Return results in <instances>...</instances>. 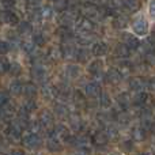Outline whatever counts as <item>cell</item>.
Here are the masks:
<instances>
[{
    "label": "cell",
    "mask_w": 155,
    "mask_h": 155,
    "mask_svg": "<svg viewBox=\"0 0 155 155\" xmlns=\"http://www.w3.org/2000/svg\"><path fill=\"white\" fill-rule=\"evenodd\" d=\"M82 14L84 16H87V18H90L91 21H93V19H102L104 18L101 7L95 5L94 3H84L82 7Z\"/></svg>",
    "instance_id": "6da1fadb"
},
{
    "label": "cell",
    "mask_w": 155,
    "mask_h": 155,
    "mask_svg": "<svg viewBox=\"0 0 155 155\" xmlns=\"http://www.w3.org/2000/svg\"><path fill=\"white\" fill-rule=\"evenodd\" d=\"M38 120H40L44 131L48 132V134H52V132H53V129L56 125H54V121H53V116H52V113L49 112V110H42V112L40 113Z\"/></svg>",
    "instance_id": "7a4b0ae2"
},
{
    "label": "cell",
    "mask_w": 155,
    "mask_h": 155,
    "mask_svg": "<svg viewBox=\"0 0 155 155\" xmlns=\"http://www.w3.org/2000/svg\"><path fill=\"white\" fill-rule=\"evenodd\" d=\"M75 25H76V29L79 30V31L91 33L94 30V22L91 21L90 18L84 16V15L78 16L76 21H75Z\"/></svg>",
    "instance_id": "3957f363"
},
{
    "label": "cell",
    "mask_w": 155,
    "mask_h": 155,
    "mask_svg": "<svg viewBox=\"0 0 155 155\" xmlns=\"http://www.w3.org/2000/svg\"><path fill=\"white\" fill-rule=\"evenodd\" d=\"M132 29H134V33L137 35H146L148 31V23L144 18L139 16V18L134 19L132 22Z\"/></svg>",
    "instance_id": "277c9868"
},
{
    "label": "cell",
    "mask_w": 155,
    "mask_h": 155,
    "mask_svg": "<svg viewBox=\"0 0 155 155\" xmlns=\"http://www.w3.org/2000/svg\"><path fill=\"white\" fill-rule=\"evenodd\" d=\"M41 90H42L44 97H45V98H48V99H54V98H57V97L60 95L59 88H57L54 84H52V83H48V82H44L42 83V87H41Z\"/></svg>",
    "instance_id": "5b68a950"
},
{
    "label": "cell",
    "mask_w": 155,
    "mask_h": 155,
    "mask_svg": "<svg viewBox=\"0 0 155 155\" xmlns=\"http://www.w3.org/2000/svg\"><path fill=\"white\" fill-rule=\"evenodd\" d=\"M22 143H23L26 147L29 148H34L40 144V135L34 134V132H26V134L22 136Z\"/></svg>",
    "instance_id": "8992f818"
},
{
    "label": "cell",
    "mask_w": 155,
    "mask_h": 155,
    "mask_svg": "<svg viewBox=\"0 0 155 155\" xmlns=\"http://www.w3.org/2000/svg\"><path fill=\"white\" fill-rule=\"evenodd\" d=\"M52 136H54L59 142L61 143H65V142H70V131L65 128L64 125H56L52 132Z\"/></svg>",
    "instance_id": "52a82bcc"
},
{
    "label": "cell",
    "mask_w": 155,
    "mask_h": 155,
    "mask_svg": "<svg viewBox=\"0 0 155 155\" xmlns=\"http://www.w3.org/2000/svg\"><path fill=\"white\" fill-rule=\"evenodd\" d=\"M121 79H123V74H121V71L118 70V68H109L106 72V80L109 83H112V84H117V83L121 82Z\"/></svg>",
    "instance_id": "ba28073f"
},
{
    "label": "cell",
    "mask_w": 155,
    "mask_h": 155,
    "mask_svg": "<svg viewBox=\"0 0 155 155\" xmlns=\"http://www.w3.org/2000/svg\"><path fill=\"white\" fill-rule=\"evenodd\" d=\"M84 93H86V95L90 97V98L99 97V94L102 93V91H101V86H99L97 82H90V83H87V84H86Z\"/></svg>",
    "instance_id": "9c48e42d"
},
{
    "label": "cell",
    "mask_w": 155,
    "mask_h": 155,
    "mask_svg": "<svg viewBox=\"0 0 155 155\" xmlns=\"http://www.w3.org/2000/svg\"><path fill=\"white\" fill-rule=\"evenodd\" d=\"M123 41H124V44H125V45L131 49V51L137 49V48H139V45H140L139 40H137L134 34H129V33H124V34H123Z\"/></svg>",
    "instance_id": "30bf717a"
},
{
    "label": "cell",
    "mask_w": 155,
    "mask_h": 155,
    "mask_svg": "<svg viewBox=\"0 0 155 155\" xmlns=\"http://www.w3.org/2000/svg\"><path fill=\"white\" fill-rule=\"evenodd\" d=\"M146 86H147V82H146L144 78H142V76H135V78L129 79V87L134 91H142Z\"/></svg>",
    "instance_id": "8fae6325"
},
{
    "label": "cell",
    "mask_w": 155,
    "mask_h": 155,
    "mask_svg": "<svg viewBox=\"0 0 155 155\" xmlns=\"http://www.w3.org/2000/svg\"><path fill=\"white\" fill-rule=\"evenodd\" d=\"M93 142L95 146H105L107 142H109V137H107L106 131H104V129L97 131L95 134L93 135Z\"/></svg>",
    "instance_id": "7c38bea8"
},
{
    "label": "cell",
    "mask_w": 155,
    "mask_h": 155,
    "mask_svg": "<svg viewBox=\"0 0 155 155\" xmlns=\"http://www.w3.org/2000/svg\"><path fill=\"white\" fill-rule=\"evenodd\" d=\"M2 18H3V21H4L5 23L11 25V26H15V25L19 23L18 15H16L15 12H12V11H10V10L3 11V12H2Z\"/></svg>",
    "instance_id": "4fadbf2b"
},
{
    "label": "cell",
    "mask_w": 155,
    "mask_h": 155,
    "mask_svg": "<svg viewBox=\"0 0 155 155\" xmlns=\"http://www.w3.org/2000/svg\"><path fill=\"white\" fill-rule=\"evenodd\" d=\"M61 51H63V57H65V59H74V57L76 59L78 49L74 46V44H70L65 41V44L63 45Z\"/></svg>",
    "instance_id": "5bb4252c"
},
{
    "label": "cell",
    "mask_w": 155,
    "mask_h": 155,
    "mask_svg": "<svg viewBox=\"0 0 155 155\" xmlns=\"http://www.w3.org/2000/svg\"><path fill=\"white\" fill-rule=\"evenodd\" d=\"M70 125L75 132H80L83 129V120L76 113H70Z\"/></svg>",
    "instance_id": "9a60e30c"
},
{
    "label": "cell",
    "mask_w": 155,
    "mask_h": 155,
    "mask_svg": "<svg viewBox=\"0 0 155 155\" xmlns=\"http://www.w3.org/2000/svg\"><path fill=\"white\" fill-rule=\"evenodd\" d=\"M91 53L94 56H104V54L107 53V45L102 41H97L91 46Z\"/></svg>",
    "instance_id": "2e32d148"
},
{
    "label": "cell",
    "mask_w": 155,
    "mask_h": 155,
    "mask_svg": "<svg viewBox=\"0 0 155 155\" xmlns=\"http://www.w3.org/2000/svg\"><path fill=\"white\" fill-rule=\"evenodd\" d=\"M132 137H134L135 142H143L147 137V129L144 127H139V125L135 127L132 129Z\"/></svg>",
    "instance_id": "e0dca14e"
},
{
    "label": "cell",
    "mask_w": 155,
    "mask_h": 155,
    "mask_svg": "<svg viewBox=\"0 0 155 155\" xmlns=\"http://www.w3.org/2000/svg\"><path fill=\"white\" fill-rule=\"evenodd\" d=\"M33 76H34L37 80H40V82L44 83L46 80V70H45V67H44L42 64H35L34 67H33Z\"/></svg>",
    "instance_id": "ac0fdd59"
},
{
    "label": "cell",
    "mask_w": 155,
    "mask_h": 155,
    "mask_svg": "<svg viewBox=\"0 0 155 155\" xmlns=\"http://www.w3.org/2000/svg\"><path fill=\"white\" fill-rule=\"evenodd\" d=\"M114 53L117 57H121V59H127V57L131 56V49L125 45V44H118L114 49Z\"/></svg>",
    "instance_id": "d6986e66"
},
{
    "label": "cell",
    "mask_w": 155,
    "mask_h": 155,
    "mask_svg": "<svg viewBox=\"0 0 155 155\" xmlns=\"http://www.w3.org/2000/svg\"><path fill=\"white\" fill-rule=\"evenodd\" d=\"M61 144L63 143L59 142V140H57L54 136H52V135L48 137V140H46V147H48V150H51V151H60L61 150Z\"/></svg>",
    "instance_id": "ffe728a7"
},
{
    "label": "cell",
    "mask_w": 155,
    "mask_h": 155,
    "mask_svg": "<svg viewBox=\"0 0 155 155\" xmlns=\"http://www.w3.org/2000/svg\"><path fill=\"white\" fill-rule=\"evenodd\" d=\"M123 8H125L128 12H136L140 10V2L139 0H125Z\"/></svg>",
    "instance_id": "44dd1931"
},
{
    "label": "cell",
    "mask_w": 155,
    "mask_h": 155,
    "mask_svg": "<svg viewBox=\"0 0 155 155\" xmlns=\"http://www.w3.org/2000/svg\"><path fill=\"white\" fill-rule=\"evenodd\" d=\"M113 26L116 29H125L128 26V18L125 15H117L113 19Z\"/></svg>",
    "instance_id": "7402d4cb"
},
{
    "label": "cell",
    "mask_w": 155,
    "mask_h": 155,
    "mask_svg": "<svg viewBox=\"0 0 155 155\" xmlns=\"http://www.w3.org/2000/svg\"><path fill=\"white\" fill-rule=\"evenodd\" d=\"M148 101V94L144 93V91H140L139 94H136V97L134 98V105L135 106H144Z\"/></svg>",
    "instance_id": "603a6c76"
},
{
    "label": "cell",
    "mask_w": 155,
    "mask_h": 155,
    "mask_svg": "<svg viewBox=\"0 0 155 155\" xmlns=\"http://www.w3.org/2000/svg\"><path fill=\"white\" fill-rule=\"evenodd\" d=\"M76 40H78V42L82 44V45H87V44H91V42H93L94 37H93V34H91V33L80 31L79 34H78Z\"/></svg>",
    "instance_id": "cb8c5ba5"
},
{
    "label": "cell",
    "mask_w": 155,
    "mask_h": 155,
    "mask_svg": "<svg viewBox=\"0 0 155 155\" xmlns=\"http://www.w3.org/2000/svg\"><path fill=\"white\" fill-rule=\"evenodd\" d=\"M102 68H104V63L101 60H95V61H93L90 64L88 71H90L91 75H99L102 72Z\"/></svg>",
    "instance_id": "d4e9b609"
},
{
    "label": "cell",
    "mask_w": 155,
    "mask_h": 155,
    "mask_svg": "<svg viewBox=\"0 0 155 155\" xmlns=\"http://www.w3.org/2000/svg\"><path fill=\"white\" fill-rule=\"evenodd\" d=\"M72 101H74V104H75L78 107H84V105H86L84 95H83V94L80 93L79 90H75V91H74Z\"/></svg>",
    "instance_id": "484cf974"
},
{
    "label": "cell",
    "mask_w": 155,
    "mask_h": 155,
    "mask_svg": "<svg viewBox=\"0 0 155 155\" xmlns=\"http://www.w3.org/2000/svg\"><path fill=\"white\" fill-rule=\"evenodd\" d=\"M21 46L25 52H27V53H33V52H34L35 42L33 40H30V38H23V40L21 41Z\"/></svg>",
    "instance_id": "4316f807"
},
{
    "label": "cell",
    "mask_w": 155,
    "mask_h": 155,
    "mask_svg": "<svg viewBox=\"0 0 155 155\" xmlns=\"http://www.w3.org/2000/svg\"><path fill=\"white\" fill-rule=\"evenodd\" d=\"M23 86L21 82H18V80H15V82H12L10 84V93L12 94V95H21L22 93H23Z\"/></svg>",
    "instance_id": "83f0119b"
},
{
    "label": "cell",
    "mask_w": 155,
    "mask_h": 155,
    "mask_svg": "<svg viewBox=\"0 0 155 155\" xmlns=\"http://www.w3.org/2000/svg\"><path fill=\"white\" fill-rule=\"evenodd\" d=\"M38 11H40L41 19H51L53 16V8L51 5H42L41 8H38Z\"/></svg>",
    "instance_id": "f1b7e54d"
},
{
    "label": "cell",
    "mask_w": 155,
    "mask_h": 155,
    "mask_svg": "<svg viewBox=\"0 0 155 155\" xmlns=\"http://www.w3.org/2000/svg\"><path fill=\"white\" fill-rule=\"evenodd\" d=\"M48 57L52 60V61H56V60H59V59H61L63 57V51H61V48H51L49 49V52H48Z\"/></svg>",
    "instance_id": "f546056e"
},
{
    "label": "cell",
    "mask_w": 155,
    "mask_h": 155,
    "mask_svg": "<svg viewBox=\"0 0 155 155\" xmlns=\"http://www.w3.org/2000/svg\"><path fill=\"white\" fill-rule=\"evenodd\" d=\"M99 104L104 109H109L112 106V99H110L109 94L107 93H101L99 94Z\"/></svg>",
    "instance_id": "4dcf8cb0"
},
{
    "label": "cell",
    "mask_w": 155,
    "mask_h": 155,
    "mask_svg": "<svg viewBox=\"0 0 155 155\" xmlns=\"http://www.w3.org/2000/svg\"><path fill=\"white\" fill-rule=\"evenodd\" d=\"M117 102H118V105H120L121 110H128V106H129V97H128V94H125V93L120 94V95H118V98H117Z\"/></svg>",
    "instance_id": "1f68e13d"
},
{
    "label": "cell",
    "mask_w": 155,
    "mask_h": 155,
    "mask_svg": "<svg viewBox=\"0 0 155 155\" xmlns=\"http://www.w3.org/2000/svg\"><path fill=\"white\" fill-rule=\"evenodd\" d=\"M23 94H26L29 98H33L37 94V87L33 83H27V84L23 86Z\"/></svg>",
    "instance_id": "d6a6232c"
},
{
    "label": "cell",
    "mask_w": 155,
    "mask_h": 155,
    "mask_svg": "<svg viewBox=\"0 0 155 155\" xmlns=\"http://www.w3.org/2000/svg\"><path fill=\"white\" fill-rule=\"evenodd\" d=\"M30 33H31V25L29 22H22L19 25V34L27 37V35H30Z\"/></svg>",
    "instance_id": "836d02e7"
},
{
    "label": "cell",
    "mask_w": 155,
    "mask_h": 155,
    "mask_svg": "<svg viewBox=\"0 0 155 155\" xmlns=\"http://www.w3.org/2000/svg\"><path fill=\"white\" fill-rule=\"evenodd\" d=\"M29 129H30V132H34V134H38V135H40L41 131H44L42 125H41V123H40V120L29 121Z\"/></svg>",
    "instance_id": "e575fe53"
},
{
    "label": "cell",
    "mask_w": 155,
    "mask_h": 155,
    "mask_svg": "<svg viewBox=\"0 0 155 155\" xmlns=\"http://www.w3.org/2000/svg\"><path fill=\"white\" fill-rule=\"evenodd\" d=\"M35 109H37V105H35V102L33 101V99H27L23 104V106H22V110H25V112L29 113V114L31 112H34Z\"/></svg>",
    "instance_id": "d590c367"
},
{
    "label": "cell",
    "mask_w": 155,
    "mask_h": 155,
    "mask_svg": "<svg viewBox=\"0 0 155 155\" xmlns=\"http://www.w3.org/2000/svg\"><path fill=\"white\" fill-rule=\"evenodd\" d=\"M54 8H56L57 11H60V12L67 11V8H68L67 0H54Z\"/></svg>",
    "instance_id": "8d00e7d4"
},
{
    "label": "cell",
    "mask_w": 155,
    "mask_h": 155,
    "mask_svg": "<svg viewBox=\"0 0 155 155\" xmlns=\"http://www.w3.org/2000/svg\"><path fill=\"white\" fill-rule=\"evenodd\" d=\"M56 113L59 116H70V110H68L67 105H63V104H57L56 105Z\"/></svg>",
    "instance_id": "74e56055"
},
{
    "label": "cell",
    "mask_w": 155,
    "mask_h": 155,
    "mask_svg": "<svg viewBox=\"0 0 155 155\" xmlns=\"http://www.w3.org/2000/svg\"><path fill=\"white\" fill-rule=\"evenodd\" d=\"M67 75H68V78H71V79L76 78L78 75H79V67H78V65H68L67 67Z\"/></svg>",
    "instance_id": "f35d334b"
},
{
    "label": "cell",
    "mask_w": 155,
    "mask_h": 155,
    "mask_svg": "<svg viewBox=\"0 0 155 155\" xmlns=\"http://www.w3.org/2000/svg\"><path fill=\"white\" fill-rule=\"evenodd\" d=\"M11 63L7 59H0V75H4L5 72H8Z\"/></svg>",
    "instance_id": "ab89813d"
},
{
    "label": "cell",
    "mask_w": 155,
    "mask_h": 155,
    "mask_svg": "<svg viewBox=\"0 0 155 155\" xmlns=\"http://www.w3.org/2000/svg\"><path fill=\"white\" fill-rule=\"evenodd\" d=\"M106 134L109 140H116L118 137V131L114 128V127H107L106 128Z\"/></svg>",
    "instance_id": "60d3db41"
},
{
    "label": "cell",
    "mask_w": 155,
    "mask_h": 155,
    "mask_svg": "<svg viewBox=\"0 0 155 155\" xmlns=\"http://www.w3.org/2000/svg\"><path fill=\"white\" fill-rule=\"evenodd\" d=\"M146 56V60H147V63H150V64H155V49H147L144 53Z\"/></svg>",
    "instance_id": "b9f144b4"
},
{
    "label": "cell",
    "mask_w": 155,
    "mask_h": 155,
    "mask_svg": "<svg viewBox=\"0 0 155 155\" xmlns=\"http://www.w3.org/2000/svg\"><path fill=\"white\" fill-rule=\"evenodd\" d=\"M76 60H79V61H87L88 60V52L86 51V49H78Z\"/></svg>",
    "instance_id": "7bdbcfd3"
},
{
    "label": "cell",
    "mask_w": 155,
    "mask_h": 155,
    "mask_svg": "<svg viewBox=\"0 0 155 155\" xmlns=\"http://www.w3.org/2000/svg\"><path fill=\"white\" fill-rule=\"evenodd\" d=\"M72 155H90V148H88L87 146L76 147V150L72 153Z\"/></svg>",
    "instance_id": "ee69618b"
},
{
    "label": "cell",
    "mask_w": 155,
    "mask_h": 155,
    "mask_svg": "<svg viewBox=\"0 0 155 155\" xmlns=\"http://www.w3.org/2000/svg\"><path fill=\"white\" fill-rule=\"evenodd\" d=\"M33 41L35 42V45H40V46H42L44 44H45V38H44V35L41 34V33H35V34L33 35Z\"/></svg>",
    "instance_id": "f6af8a7d"
},
{
    "label": "cell",
    "mask_w": 155,
    "mask_h": 155,
    "mask_svg": "<svg viewBox=\"0 0 155 155\" xmlns=\"http://www.w3.org/2000/svg\"><path fill=\"white\" fill-rule=\"evenodd\" d=\"M8 72H10L11 75H18V74H21V65L16 64V63H15V64H11Z\"/></svg>",
    "instance_id": "bcb514c9"
},
{
    "label": "cell",
    "mask_w": 155,
    "mask_h": 155,
    "mask_svg": "<svg viewBox=\"0 0 155 155\" xmlns=\"http://www.w3.org/2000/svg\"><path fill=\"white\" fill-rule=\"evenodd\" d=\"M10 51V44L5 41H0V54H5Z\"/></svg>",
    "instance_id": "7dc6e473"
},
{
    "label": "cell",
    "mask_w": 155,
    "mask_h": 155,
    "mask_svg": "<svg viewBox=\"0 0 155 155\" xmlns=\"http://www.w3.org/2000/svg\"><path fill=\"white\" fill-rule=\"evenodd\" d=\"M121 148H123L125 153H131L132 151V142H124L121 144Z\"/></svg>",
    "instance_id": "c3c4849f"
},
{
    "label": "cell",
    "mask_w": 155,
    "mask_h": 155,
    "mask_svg": "<svg viewBox=\"0 0 155 155\" xmlns=\"http://www.w3.org/2000/svg\"><path fill=\"white\" fill-rule=\"evenodd\" d=\"M147 87H148V90H150L151 94H155V78H154V79L148 80V82H147Z\"/></svg>",
    "instance_id": "681fc988"
},
{
    "label": "cell",
    "mask_w": 155,
    "mask_h": 155,
    "mask_svg": "<svg viewBox=\"0 0 155 155\" xmlns=\"http://www.w3.org/2000/svg\"><path fill=\"white\" fill-rule=\"evenodd\" d=\"M26 3L30 8H38L40 5V0H26Z\"/></svg>",
    "instance_id": "f907efd6"
},
{
    "label": "cell",
    "mask_w": 155,
    "mask_h": 155,
    "mask_svg": "<svg viewBox=\"0 0 155 155\" xmlns=\"http://www.w3.org/2000/svg\"><path fill=\"white\" fill-rule=\"evenodd\" d=\"M148 11H150V15L155 18V0H151L150 2V7H148Z\"/></svg>",
    "instance_id": "816d5d0a"
},
{
    "label": "cell",
    "mask_w": 155,
    "mask_h": 155,
    "mask_svg": "<svg viewBox=\"0 0 155 155\" xmlns=\"http://www.w3.org/2000/svg\"><path fill=\"white\" fill-rule=\"evenodd\" d=\"M11 155H25V151L23 150H12V153H11Z\"/></svg>",
    "instance_id": "f5cc1de1"
},
{
    "label": "cell",
    "mask_w": 155,
    "mask_h": 155,
    "mask_svg": "<svg viewBox=\"0 0 155 155\" xmlns=\"http://www.w3.org/2000/svg\"><path fill=\"white\" fill-rule=\"evenodd\" d=\"M3 2H4V4H7V5H12L16 0H3Z\"/></svg>",
    "instance_id": "db71d44e"
},
{
    "label": "cell",
    "mask_w": 155,
    "mask_h": 155,
    "mask_svg": "<svg viewBox=\"0 0 155 155\" xmlns=\"http://www.w3.org/2000/svg\"><path fill=\"white\" fill-rule=\"evenodd\" d=\"M153 35H155V27H154V30H153Z\"/></svg>",
    "instance_id": "11a10c76"
},
{
    "label": "cell",
    "mask_w": 155,
    "mask_h": 155,
    "mask_svg": "<svg viewBox=\"0 0 155 155\" xmlns=\"http://www.w3.org/2000/svg\"><path fill=\"white\" fill-rule=\"evenodd\" d=\"M0 155H7V154H0Z\"/></svg>",
    "instance_id": "9f6ffc18"
},
{
    "label": "cell",
    "mask_w": 155,
    "mask_h": 155,
    "mask_svg": "<svg viewBox=\"0 0 155 155\" xmlns=\"http://www.w3.org/2000/svg\"><path fill=\"white\" fill-rule=\"evenodd\" d=\"M0 139H2V134H0Z\"/></svg>",
    "instance_id": "6f0895ef"
},
{
    "label": "cell",
    "mask_w": 155,
    "mask_h": 155,
    "mask_svg": "<svg viewBox=\"0 0 155 155\" xmlns=\"http://www.w3.org/2000/svg\"><path fill=\"white\" fill-rule=\"evenodd\" d=\"M112 155H118V154H112Z\"/></svg>",
    "instance_id": "680465c9"
},
{
    "label": "cell",
    "mask_w": 155,
    "mask_h": 155,
    "mask_svg": "<svg viewBox=\"0 0 155 155\" xmlns=\"http://www.w3.org/2000/svg\"><path fill=\"white\" fill-rule=\"evenodd\" d=\"M135 155H140V154H135Z\"/></svg>",
    "instance_id": "91938a15"
}]
</instances>
